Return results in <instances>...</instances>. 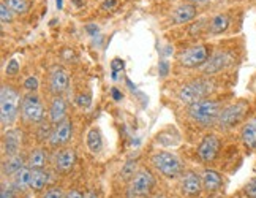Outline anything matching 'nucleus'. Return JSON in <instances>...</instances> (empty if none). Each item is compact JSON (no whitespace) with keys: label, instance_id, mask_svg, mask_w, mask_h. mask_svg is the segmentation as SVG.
Instances as JSON below:
<instances>
[{"label":"nucleus","instance_id":"nucleus-1","mask_svg":"<svg viewBox=\"0 0 256 198\" xmlns=\"http://www.w3.org/2000/svg\"><path fill=\"white\" fill-rule=\"evenodd\" d=\"M224 106L226 105H223L222 100L208 97L204 100H200L190 106H186V116H188L192 122L200 125L201 128H210L216 125L218 116Z\"/></svg>","mask_w":256,"mask_h":198},{"label":"nucleus","instance_id":"nucleus-2","mask_svg":"<svg viewBox=\"0 0 256 198\" xmlns=\"http://www.w3.org/2000/svg\"><path fill=\"white\" fill-rule=\"evenodd\" d=\"M22 98L18 89L10 84L0 87V121L4 128H12L21 116Z\"/></svg>","mask_w":256,"mask_h":198},{"label":"nucleus","instance_id":"nucleus-3","mask_svg":"<svg viewBox=\"0 0 256 198\" xmlns=\"http://www.w3.org/2000/svg\"><path fill=\"white\" fill-rule=\"evenodd\" d=\"M214 89H215V83L212 79L209 76H201L182 84L179 91H177V98L185 106H190L196 102L208 98L214 92Z\"/></svg>","mask_w":256,"mask_h":198},{"label":"nucleus","instance_id":"nucleus-4","mask_svg":"<svg viewBox=\"0 0 256 198\" xmlns=\"http://www.w3.org/2000/svg\"><path fill=\"white\" fill-rule=\"evenodd\" d=\"M250 110V103L247 100H238L234 103H230L223 108V111L218 116V121H216V128L222 132H228L232 130L239 124L244 122V119L247 117V113Z\"/></svg>","mask_w":256,"mask_h":198},{"label":"nucleus","instance_id":"nucleus-5","mask_svg":"<svg viewBox=\"0 0 256 198\" xmlns=\"http://www.w3.org/2000/svg\"><path fill=\"white\" fill-rule=\"evenodd\" d=\"M150 162L156 170V173L166 177V179H179L184 173L180 158L172 152H168V151L155 152L150 158Z\"/></svg>","mask_w":256,"mask_h":198},{"label":"nucleus","instance_id":"nucleus-6","mask_svg":"<svg viewBox=\"0 0 256 198\" xmlns=\"http://www.w3.org/2000/svg\"><path fill=\"white\" fill-rule=\"evenodd\" d=\"M155 189V177L150 170L141 168L134 174L133 179L128 182L125 189L126 198H149Z\"/></svg>","mask_w":256,"mask_h":198},{"label":"nucleus","instance_id":"nucleus-7","mask_svg":"<svg viewBox=\"0 0 256 198\" xmlns=\"http://www.w3.org/2000/svg\"><path fill=\"white\" fill-rule=\"evenodd\" d=\"M46 117L44 105L36 92H28L22 97L21 103V119L26 124H43Z\"/></svg>","mask_w":256,"mask_h":198},{"label":"nucleus","instance_id":"nucleus-8","mask_svg":"<svg viewBox=\"0 0 256 198\" xmlns=\"http://www.w3.org/2000/svg\"><path fill=\"white\" fill-rule=\"evenodd\" d=\"M209 46L208 45H193L190 48L184 49V51L177 56V61L185 68H202L209 61Z\"/></svg>","mask_w":256,"mask_h":198},{"label":"nucleus","instance_id":"nucleus-9","mask_svg":"<svg viewBox=\"0 0 256 198\" xmlns=\"http://www.w3.org/2000/svg\"><path fill=\"white\" fill-rule=\"evenodd\" d=\"M220 151H222V140H220V136L215 133H206L201 138L198 149H196L200 160L204 165L214 163L216 160V157H218Z\"/></svg>","mask_w":256,"mask_h":198},{"label":"nucleus","instance_id":"nucleus-10","mask_svg":"<svg viewBox=\"0 0 256 198\" xmlns=\"http://www.w3.org/2000/svg\"><path fill=\"white\" fill-rule=\"evenodd\" d=\"M179 189L186 198H198L204 190L201 174L193 170H185L179 177Z\"/></svg>","mask_w":256,"mask_h":198},{"label":"nucleus","instance_id":"nucleus-11","mask_svg":"<svg viewBox=\"0 0 256 198\" xmlns=\"http://www.w3.org/2000/svg\"><path fill=\"white\" fill-rule=\"evenodd\" d=\"M48 86H49V92L52 95H64L68 87H70V75L60 65H54L51 70H49L48 76Z\"/></svg>","mask_w":256,"mask_h":198},{"label":"nucleus","instance_id":"nucleus-12","mask_svg":"<svg viewBox=\"0 0 256 198\" xmlns=\"http://www.w3.org/2000/svg\"><path fill=\"white\" fill-rule=\"evenodd\" d=\"M72 138H73V122L70 119H65L64 122L52 127L48 144L52 149H60V147H66V144L72 141Z\"/></svg>","mask_w":256,"mask_h":198},{"label":"nucleus","instance_id":"nucleus-13","mask_svg":"<svg viewBox=\"0 0 256 198\" xmlns=\"http://www.w3.org/2000/svg\"><path fill=\"white\" fill-rule=\"evenodd\" d=\"M232 62H234V57L231 56V53L216 51L209 57L208 64H206L201 70H202L204 76H212V75H216V73L226 70V68H228Z\"/></svg>","mask_w":256,"mask_h":198},{"label":"nucleus","instance_id":"nucleus-14","mask_svg":"<svg viewBox=\"0 0 256 198\" xmlns=\"http://www.w3.org/2000/svg\"><path fill=\"white\" fill-rule=\"evenodd\" d=\"M76 160H78V155L73 147H60V149H57L51 157V162H52L54 168L60 173L70 171L76 165Z\"/></svg>","mask_w":256,"mask_h":198},{"label":"nucleus","instance_id":"nucleus-15","mask_svg":"<svg viewBox=\"0 0 256 198\" xmlns=\"http://www.w3.org/2000/svg\"><path fill=\"white\" fill-rule=\"evenodd\" d=\"M21 144H22V133L18 128H8L4 132L2 136V154L4 157L21 154Z\"/></svg>","mask_w":256,"mask_h":198},{"label":"nucleus","instance_id":"nucleus-16","mask_svg":"<svg viewBox=\"0 0 256 198\" xmlns=\"http://www.w3.org/2000/svg\"><path fill=\"white\" fill-rule=\"evenodd\" d=\"M198 16V5L190 4V2H182L177 5L172 13H171V21L176 26H182V24H188L193 19Z\"/></svg>","mask_w":256,"mask_h":198},{"label":"nucleus","instance_id":"nucleus-17","mask_svg":"<svg viewBox=\"0 0 256 198\" xmlns=\"http://www.w3.org/2000/svg\"><path fill=\"white\" fill-rule=\"evenodd\" d=\"M26 166H27V157L22 155V154L4 157V162H2V176H4V179L10 181L16 173H19Z\"/></svg>","mask_w":256,"mask_h":198},{"label":"nucleus","instance_id":"nucleus-18","mask_svg":"<svg viewBox=\"0 0 256 198\" xmlns=\"http://www.w3.org/2000/svg\"><path fill=\"white\" fill-rule=\"evenodd\" d=\"M68 106L62 95H52V100L49 103V124L57 125L66 119Z\"/></svg>","mask_w":256,"mask_h":198},{"label":"nucleus","instance_id":"nucleus-19","mask_svg":"<svg viewBox=\"0 0 256 198\" xmlns=\"http://www.w3.org/2000/svg\"><path fill=\"white\" fill-rule=\"evenodd\" d=\"M201 177H202L204 190L208 193L218 192L223 187V184H224L223 174L220 171H216V170H212V168H204L202 173H201Z\"/></svg>","mask_w":256,"mask_h":198},{"label":"nucleus","instance_id":"nucleus-20","mask_svg":"<svg viewBox=\"0 0 256 198\" xmlns=\"http://www.w3.org/2000/svg\"><path fill=\"white\" fill-rule=\"evenodd\" d=\"M240 141L248 152L256 151V116L248 119L240 128Z\"/></svg>","mask_w":256,"mask_h":198},{"label":"nucleus","instance_id":"nucleus-21","mask_svg":"<svg viewBox=\"0 0 256 198\" xmlns=\"http://www.w3.org/2000/svg\"><path fill=\"white\" fill-rule=\"evenodd\" d=\"M231 26V16L226 13H218L210 18L208 24V34L209 35H222L230 29Z\"/></svg>","mask_w":256,"mask_h":198},{"label":"nucleus","instance_id":"nucleus-22","mask_svg":"<svg viewBox=\"0 0 256 198\" xmlns=\"http://www.w3.org/2000/svg\"><path fill=\"white\" fill-rule=\"evenodd\" d=\"M30 176H32V168L26 166L10 179V184L14 187V190L18 193H24L27 190H30Z\"/></svg>","mask_w":256,"mask_h":198},{"label":"nucleus","instance_id":"nucleus-23","mask_svg":"<svg viewBox=\"0 0 256 198\" xmlns=\"http://www.w3.org/2000/svg\"><path fill=\"white\" fill-rule=\"evenodd\" d=\"M49 179H51V174L46 170V168H40V170H32V176H30V190L35 193L44 192L46 187L49 184Z\"/></svg>","mask_w":256,"mask_h":198},{"label":"nucleus","instance_id":"nucleus-24","mask_svg":"<svg viewBox=\"0 0 256 198\" xmlns=\"http://www.w3.org/2000/svg\"><path fill=\"white\" fill-rule=\"evenodd\" d=\"M49 162V154L43 147H35L27 155V166L32 170H40V168H46Z\"/></svg>","mask_w":256,"mask_h":198},{"label":"nucleus","instance_id":"nucleus-25","mask_svg":"<svg viewBox=\"0 0 256 198\" xmlns=\"http://www.w3.org/2000/svg\"><path fill=\"white\" fill-rule=\"evenodd\" d=\"M86 144H87V149L90 151L94 155H98L103 151V135L100 132L98 127H92L90 130L87 132V138H86Z\"/></svg>","mask_w":256,"mask_h":198},{"label":"nucleus","instance_id":"nucleus-26","mask_svg":"<svg viewBox=\"0 0 256 198\" xmlns=\"http://www.w3.org/2000/svg\"><path fill=\"white\" fill-rule=\"evenodd\" d=\"M2 2L12 10L14 15H19V16L27 15L32 8L30 0H2Z\"/></svg>","mask_w":256,"mask_h":198},{"label":"nucleus","instance_id":"nucleus-27","mask_svg":"<svg viewBox=\"0 0 256 198\" xmlns=\"http://www.w3.org/2000/svg\"><path fill=\"white\" fill-rule=\"evenodd\" d=\"M140 171L138 170V162L136 160H128L125 162V165L122 166V170H120V177L125 181V182H130L134 174Z\"/></svg>","mask_w":256,"mask_h":198},{"label":"nucleus","instance_id":"nucleus-28","mask_svg":"<svg viewBox=\"0 0 256 198\" xmlns=\"http://www.w3.org/2000/svg\"><path fill=\"white\" fill-rule=\"evenodd\" d=\"M0 198H18V192L14 190V187L6 182L5 179L2 181V187H0Z\"/></svg>","mask_w":256,"mask_h":198},{"label":"nucleus","instance_id":"nucleus-29","mask_svg":"<svg viewBox=\"0 0 256 198\" xmlns=\"http://www.w3.org/2000/svg\"><path fill=\"white\" fill-rule=\"evenodd\" d=\"M13 19H14V13L4 2H0V21H2V24L13 23Z\"/></svg>","mask_w":256,"mask_h":198},{"label":"nucleus","instance_id":"nucleus-30","mask_svg":"<svg viewBox=\"0 0 256 198\" xmlns=\"http://www.w3.org/2000/svg\"><path fill=\"white\" fill-rule=\"evenodd\" d=\"M40 198H65V193L60 187H51V189L44 190Z\"/></svg>","mask_w":256,"mask_h":198},{"label":"nucleus","instance_id":"nucleus-31","mask_svg":"<svg viewBox=\"0 0 256 198\" xmlns=\"http://www.w3.org/2000/svg\"><path fill=\"white\" fill-rule=\"evenodd\" d=\"M38 86H40V83H38V78L36 76H28L26 78L24 81V89L28 92H36L38 91Z\"/></svg>","mask_w":256,"mask_h":198},{"label":"nucleus","instance_id":"nucleus-32","mask_svg":"<svg viewBox=\"0 0 256 198\" xmlns=\"http://www.w3.org/2000/svg\"><path fill=\"white\" fill-rule=\"evenodd\" d=\"M244 193L247 198H256V176L252 177V179L245 184L244 187Z\"/></svg>","mask_w":256,"mask_h":198},{"label":"nucleus","instance_id":"nucleus-33","mask_svg":"<svg viewBox=\"0 0 256 198\" xmlns=\"http://www.w3.org/2000/svg\"><path fill=\"white\" fill-rule=\"evenodd\" d=\"M18 72H19V65H18V61H14V59H12V61H10V64H8V67H6V75H10V76H14Z\"/></svg>","mask_w":256,"mask_h":198},{"label":"nucleus","instance_id":"nucleus-34","mask_svg":"<svg viewBox=\"0 0 256 198\" xmlns=\"http://www.w3.org/2000/svg\"><path fill=\"white\" fill-rule=\"evenodd\" d=\"M65 198H86V193H82L81 190H78V189H72L70 192L65 193Z\"/></svg>","mask_w":256,"mask_h":198},{"label":"nucleus","instance_id":"nucleus-35","mask_svg":"<svg viewBox=\"0 0 256 198\" xmlns=\"http://www.w3.org/2000/svg\"><path fill=\"white\" fill-rule=\"evenodd\" d=\"M186 2H190V4H194V5H204V4L210 2V0H186Z\"/></svg>","mask_w":256,"mask_h":198},{"label":"nucleus","instance_id":"nucleus-36","mask_svg":"<svg viewBox=\"0 0 256 198\" xmlns=\"http://www.w3.org/2000/svg\"><path fill=\"white\" fill-rule=\"evenodd\" d=\"M86 198H100V195H98L95 190H88V192L86 193Z\"/></svg>","mask_w":256,"mask_h":198}]
</instances>
